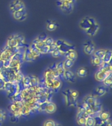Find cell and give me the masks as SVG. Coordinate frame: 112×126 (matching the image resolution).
<instances>
[{
	"label": "cell",
	"instance_id": "obj_53",
	"mask_svg": "<svg viewBox=\"0 0 112 126\" xmlns=\"http://www.w3.org/2000/svg\"><path fill=\"white\" fill-rule=\"evenodd\" d=\"M0 77H1V74H0Z\"/></svg>",
	"mask_w": 112,
	"mask_h": 126
},
{
	"label": "cell",
	"instance_id": "obj_35",
	"mask_svg": "<svg viewBox=\"0 0 112 126\" xmlns=\"http://www.w3.org/2000/svg\"><path fill=\"white\" fill-rule=\"evenodd\" d=\"M85 126H95V120L94 117L88 116L86 118Z\"/></svg>",
	"mask_w": 112,
	"mask_h": 126
},
{
	"label": "cell",
	"instance_id": "obj_30",
	"mask_svg": "<svg viewBox=\"0 0 112 126\" xmlns=\"http://www.w3.org/2000/svg\"><path fill=\"white\" fill-rule=\"evenodd\" d=\"M112 58V49H106V53L104 55V57L102 59V61L104 63H110Z\"/></svg>",
	"mask_w": 112,
	"mask_h": 126
},
{
	"label": "cell",
	"instance_id": "obj_37",
	"mask_svg": "<svg viewBox=\"0 0 112 126\" xmlns=\"http://www.w3.org/2000/svg\"><path fill=\"white\" fill-rule=\"evenodd\" d=\"M69 92H70V94L71 96L73 99L76 100L77 99L79 96V92L75 89H69Z\"/></svg>",
	"mask_w": 112,
	"mask_h": 126
},
{
	"label": "cell",
	"instance_id": "obj_7",
	"mask_svg": "<svg viewBox=\"0 0 112 126\" xmlns=\"http://www.w3.org/2000/svg\"><path fill=\"white\" fill-rule=\"evenodd\" d=\"M45 79H53L55 78H60L56 69V63L52 64L47 68L43 74Z\"/></svg>",
	"mask_w": 112,
	"mask_h": 126
},
{
	"label": "cell",
	"instance_id": "obj_38",
	"mask_svg": "<svg viewBox=\"0 0 112 126\" xmlns=\"http://www.w3.org/2000/svg\"><path fill=\"white\" fill-rule=\"evenodd\" d=\"M7 117V114L4 110L0 109V122L3 123Z\"/></svg>",
	"mask_w": 112,
	"mask_h": 126
},
{
	"label": "cell",
	"instance_id": "obj_36",
	"mask_svg": "<svg viewBox=\"0 0 112 126\" xmlns=\"http://www.w3.org/2000/svg\"><path fill=\"white\" fill-rule=\"evenodd\" d=\"M51 55L53 58H59L62 56H64V54L58 49H56L51 53Z\"/></svg>",
	"mask_w": 112,
	"mask_h": 126
},
{
	"label": "cell",
	"instance_id": "obj_44",
	"mask_svg": "<svg viewBox=\"0 0 112 126\" xmlns=\"http://www.w3.org/2000/svg\"><path fill=\"white\" fill-rule=\"evenodd\" d=\"M56 49H58V47H57L56 45L55 44V43H54L53 44H52L51 45L49 46V53L51 54L53 51H54L55 50H56Z\"/></svg>",
	"mask_w": 112,
	"mask_h": 126
},
{
	"label": "cell",
	"instance_id": "obj_5",
	"mask_svg": "<svg viewBox=\"0 0 112 126\" xmlns=\"http://www.w3.org/2000/svg\"><path fill=\"white\" fill-rule=\"evenodd\" d=\"M23 106V101H13V103L9 106V110L11 115L17 118L22 116V109Z\"/></svg>",
	"mask_w": 112,
	"mask_h": 126
},
{
	"label": "cell",
	"instance_id": "obj_4",
	"mask_svg": "<svg viewBox=\"0 0 112 126\" xmlns=\"http://www.w3.org/2000/svg\"><path fill=\"white\" fill-rule=\"evenodd\" d=\"M8 9L10 13H13L27 9V7L24 0H11L8 5Z\"/></svg>",
	"mask_w": 112,
	"mask_h": 126
},
{
	"label": "cell",
	"instance_id": "obj_11",
	"mask_svg": "<svg viewBox=\"0 0 112 126\" xmlns=\"http://www.w3.org/2000/svg\"><path fill=\"white\" fill-rule=\"evenodd\" d=\"M64 99L65 104H66L67 106H77V100L73 99L70 94L69 89L66 90L62 92Z\"/></svg>",
	"mask_w": 112,
	"mask_h": 126
},
{
	"label": "cell",
	"instance_id": "obj_32",
	"mask_svg": "<svg viewBox=\"0 0 112 126\" xmlns=\"http://www.w3.org/2000/svg\"><path fill=\"white\" fill-rule=\"evenodd\" d=\"M30 79H31V87H37L39 83V79L35 75H29Z\"/></svg>",
	"mask_w": 112,
	"mask_h": 126
},
{
	"label": "cell",
	"instance_id": "obj_1",
	"mask_svg": "<svg viewBox=\"0 0 112 126\" xmlns=\"http://www.w3.org/2000/svg\"><path fill=\"white\" fill-rule=\"evenodd\" d=\"M56 3L60 11L66 15H70L73 11L75 7V5L74 3L69 1H60L57 0Z\"/></svg>",
	"mask_w": 112,
	"mask_h": 126
},
{
	"label": "cell",
	"instance_id": "obj_48",
	"mask_svg": "<svg viewBox=\"0 0 112 126\" xmlns=\"http://www.w3.org/2000/svg\"><path fill=\"white\" fill-rule=\"evenodd\" d=\"M4 68V61L0 59V71Z\"/></svg>",
	"mask_w": 112,
	"mask_h": 126
},
{
	"label": "cell",
	"instance_id": "obj_28",
	"mask_svg": "<svg viewBox=\"0 0 112 126\" xmlns=\"http://www.w3.org/2000/svg\"><path fill=\"white\" fill-rule=\"evenodd\" d=\"M98 116L104 122H108L110 121V113L108 110H102Z\"/></svg>",
	"mask_w": 112,
	"mask_h": 126
},
{
	"label": "cell",
	"instance_id": "obj_15",
	"mask_svg": "<svg viewBox=\"0 0 112 126\" xmlns=\"http://www.w3.org/2000/svg\"><path fill=\"white\" fill-rule=\"evenodd\" d=\"M64 79L67 82L74 83L76 81V75L71 70H66L64 74Z\"/></svg>",
	"mask_w": 112,
	"mask_h": 126
},
{
	"label": "cell",
	"instance_id": "obj_49",
	"mask_svg": "<svg viewBox=\"0 0 112 126\" xmlns=\"http://www.w3.org/2000/svg\"><path fill=\"white\" fill-rule=\"evenodd\" d=\"M108 122H104V124H102V125H100V126H107V124H108Z\"/></svg>",
	"mask_w": 112,
	"mask_h": 126
},
{
	"label": "cell",
	"instance_id": "obj_33",
	"mask_svg": "<svg viewBox=\"0 0 112 126\" xmlns=\"http://www.w3.org/2000/svg\"><path fill=\"white\" fill-rule=\"evenodd\" d=\"M105 53H106V49H98L95 50L93 55H95L96 57H98V58H100V59H103Z\"/></svg>",
	"mask_w": 112,
	"mask_h": 126
},
{
	"label": "cell",
	"instance_id": "obj_29",
	"mask_svg": "<svg viewBox=\"0 0 112 126\" xmlns=\"http://www.w3.org/2000/svg\"><path fill=\"white\" fill-rule=\"evenodd\" d=\"M102 63H103L102 59L96 57L94 55H92L90 56V63L94 66H100L102 64Z\"/></svg>",
	"mask_w": 112,
	"mask_h": 126
},
{
	"label": "cell",
	"instance_id": "obj_45",
	"mask_svg": "<svg viewBox=\"0 0 112 126\" xmlns=\"http://www.w3.org/2000/svg\"><path fill=\"white\" fill-rule=\"evenodd\" d=\"M11 61V59L6 60V61H4V68H9Z\"/></svg>",
	"mask_w": 112,
	"mask_h": 126
},
{
	"label": "cell",
	"instance_id": "obj_10",
	"mask_svg": "<svg viewBox=\"0 0 112 126\" xmlns=\"http://www.w3.org/2000/svg\"><path fill=\"white\" fill-rule=\"evenodd\" d=\"M82 102L86 106L88 107H91V106H94L95 104H98V100L97 96L95 94H88L84 96V98H83Z\"/></svg>",
	"mask_w": 112,
	"mask_h": 126
},
{
	"label": "cell",
	"instance_id": "obj_8",
	"mask_svg": "<svg viewBox=\"0 0 112 126\" xmlns=\"http://www.w3.org/2000/svg\"><path fill=\"white\" fill-rule=\"evenodd\" d=\"M39 110L47 114H54L57 110V106L55 102L52 101H45L40 104Z\"/></svg>",
	"mask_w": 112,
	"mask_h": 126
},
{
	"label": "cell",
	"instance_id": "obj_6",
	"mask_svg": "<svg viewBox=\"0 0 112 126\" xmlns=\"http://www.w3.org/2000/svg\"><path fill=\"white\" fill-rule=\"evenodd\" d=\"M96 49V45H95L94 41L92 39H86L83 44V52L84 53V54H86L88 56H91L92 55H93Z\"/></svg>",
	"mask_w": 112,
	"mask_h": 126
},
{
	"label": "cell",
	"instance_id": "obj_52",
	"mask_svg": "<svg viewBox=\"0 0 112 126\" xmlns=\"http://www.w3.org/2000/svg\"><path fill=\"white\" fill-rule=\"evenodd\" d=\"M1 125H2V123H1V122H0V126H1Z\"/></svg>",
	"mask_w": 112,
	"mask_h": 126
},
{
	"label": "cell",
	"instance_id": "obj_42",
	"mask_svg": "<svg viewBox=\"0 0 112 126\" xmlns=\"http://www.w3.org/2000/svg\"><path fill=\"white\" fill-rule=\"evenodd\" d=\"M94 118L95 120V126H99L104 123V121H102V120L99 117V116H94Z\"/></svg>",
	"mask_w": 112,
	"mask_h": 126
},
{
	"label": "cell",
	"instance_id": "obj_46",
	"mask_svg": "<svg viewBox=\"0 0 112 126\" xmlns=\"http://www.w3.org/2000/svg\"><path fill=\"white\" fill-rule=\"evenodd\" d=\"M5 84V81L3 80V79L1 77H0V91L4 90Z\"/></svg>",
	"mask_w": 112,
	"mask_h": 126
},
{
	"label": "cell",
	"instance_id": "obj_14",
	"mask_svg": "<svg viewBox=\"0 0 112 126\" xmlns=\"http://www.w3.org/2000/svg\"><path fill=\"white\" fill-rule=\"evenodd\" d=\"M100 24L98 22V23L95 24L94 25L90 26L88 29L84 31V32H85V33H86L88 36L92 37H94V36H95V35L98 33V31L100 30Z\"/></svg>",
	"mask_w": 112,
	"mask_h": 126
},
{
	"label": "cell",
	"instance_id": "obj_40",
	"mask_svg": "<svg viewBox=\"0 0 112 126\" xmlns=\"http://www.w3.org/2000/svg\"><path fill=\"white\" fill-rule=\"evenodd\" d=\"M56 122L53 120L51 119H48V120H45L44 123H43V126H55L56 125Z\"/></svg>",
	"mask_w": 112,
	"mask_h": 126
},
{
	"label": "cell",
	"instance_id": "obj_26",
	"mask_svg": "<svg viewBox=\"0 0 112 126\" xmlns=\"http://www.w3.org/2000/svg\"><path fill=\"white\" fill-rule=\"evenodd\" d=\"M28 47H29V50H30V51H31V53H32V55L35 57V58L36 59H38V58H40V57L42 56V55H41V53H40V51H39V49L35 47V45H34L33 43H31V44L28 46Z\"/></svg>",
	"mask_w": 112,
	"mask_h": 126
},
{
	"label": "cell",
	"instance_id": "obj_39",
	"mask_svg": "<svg viewBox=\"0 0 112 126\" xmlns=\"http://www.w3.org/2000/svg\"><path fill=\"white\" fill-rule=\"evenodd\" d=\"M55 42V40L54 39V38L52 37H50V36H48V37H47V39H45V41H44L45 45H47V46H48V47H49L50 45L53 44Z\"/></svg>",
	"mask_w": 112,
	"mask_h": 126
},
{
	"label": "cell",
	"instance_id": "obj_9",
	"mask_svg": "<svg viewBox=\"0 0 112 126\" xmlns=\"http://www.w3.org/2000/svg\"><path fill=\"white\" fill-rule=\"evenodd\" d=\"M11 15L13 18L18 22L25 21L28 17V12L27 11V9L11 13Z\"/></svg>",
	"mask_w": 112,
	"mask_h": 126
},
{
	"label": "cell",
	"instance_id": "obj_16",
	"mask_svg": "<svg viewBox=\"0 0 112 126\" xmlns=\"http://www.w3.org/2000/svg\"><path fill=\"white\" fill-rule=\"evenodd\" d=\"M23 60L24 62H26V63H32L36 60L28 47H26L24 51H23Z\"/></svg>",
	"mask_w": 112,
	"mask_h": 126
},
{
	"label": "cell",
	"instance_id": "obj_13",
	"mask_svg": "<svg viewBox=\"0 0 112 126\" xmlns=\"http://www.w3.org/2000/svg\"><path fill=\"white\" fill-rule=\"evenodd\" d=\"M88 116V115H87V114L85 112L78 110V112L77 113L76 116V121L79 126H85L86 118Z\"/></svg>",
	"mask_w": 112,
	"mask_h": 126
},
{
	"label": "cell",
	"instance_id": "obj_2",
	"mask_svg": "<svg viewBox=\"0 0 112 126\" xmlns=\"http://www.w3.org/2000/svg\"><path fill=\"white\" fill-rule=\"evenodd\" d=\"M98 20L92 16H86L82 18L79 22V27L83 31H85L90 26L98 23Z\"/></svg>",
	"mask_w": 112,
	"mask_h": 126
},
{
	"label": "cell",
	"instance_id": "obj_20",
	"mask_svg": "<svg viewBox=\"0 0 112 126\" xmlns=\"http://www.w3.org/2000/svg\"><path fill=\"white\" fill-rule=\"evenodd\" d=\"M6 45L13 49V50L14 49H17V42H16V40L14 34L10 35L7 37Z\"/></svg>",
	"mask_w": 112,
	"mask_h": 126
},
{
	"label": "cell",
	"instance_id": "obj_50",
	"mask_svg": "<svg viewBox=\"0 0 112 126\" xmlns=\"http://www.w3.org/2000/svg\"><path fill=\"white\" fill-rule=\"evenodd\" d=\"M112 126V122L110 121V122H108V124H107V126Z\"/></svg>",
	"mask_w": 112,
	"mask_h": 126
},
{
	"label": "cell",
	"instance_id": "obj_3",
	"mask_svg": "<svg viewBox=\"0 0 112 126\" xmlns=\"http://www.w3.org/2000/svg\"><path fill=\"white\" fill-rule=\"evenodd\" d=\"M55 43L58 49L64 54V55L66 52L71 49H75V46L74 45L63 39H56L55 40Z\"/></svg>",
	"mask_w": 112,
	"mask_h": 126
},
{
	"label": "cell",
	"instance_id": "obj_21",
	"mask_svg": "<svg viewBox=\"0 0 112 126\" xmlns=\"http://www.w3.org/2000/svg\"><path fill=\"white\" fill-rule=\"evenodd\" d=\"M108 93V87L104 85H99L95 88V95L98 97L104 96Z\"/></svg>",
	"mask_w": 112,
	"mask_h": 126
},
{
	"label": "cell",
	"instance_id": "obj_17",
	"mask_svg": "<svg viewBox=\"0 0 112 126\" xmlns=\"http://www.w3.org/2000/svg\"><path fill=\"white\" fill-rule=\"evenodd\" d=\"M58 23L55 20L49 19L46 21L45 24V28L47 31L54 32L58 27Z\"/></svg>",
	"mask_w": 112,
	"mask_h": 126
},
{
	"label": "cell",
	"instance_id": "obj_34",
	"mask_svg": "<svg viewBox=\"0 0 112 126\" xmlns=\"http://www.w3.org/2000/svg\"><path fill=\"white\" fill-rule=\"evenodd\" d=\"M103 85L106 87H111L112 85V76L110 74L109 76H108L103 81Z\"/></svg>",
	"mask_w": 112,
	"mask_h": 126
},
{
	"label": "cell",
	"instance_id": "obj_41",
	"mask_svg": "<svg viewBox=\"0 0 112 126\" xmlns=\"http://www.w3.org/2000/svg\"><path fill=\"white\" fill-rule=\"evenodd\" d=\"M47 37H48V35H47V33H41V34H39L37 37H35V39H37L38 41H45V40L47 39Z\"/></svg>",
	"mask_w": 112,
	"mask_h": 126
},
{
	"label": "cell",
	"instance_id": "obj_24",
	"mask_svg": "<svg viewBox=\"0 0 112 126\" xmlns=\"http://www.w3.org/2000/svg\"><path fill=\"white\" fill-rule=\"evenodd\" d=\"M56 71L60 79H64V74L66 69L64 66L62 61L58 62V63L56 64Z\"/></svg>",
	"mask_w": 112,
	"mask_h": 126
},
{
	"label": "cell",
	"instance_id": "obj_23",
	"mask_svg": "<svg viewBox=\"0 0 112 126\" xmlns=\"http://www.w3.org/2000/svg\"><path fill=\"white\" fill-rule=\"evenodd\" d=\"M64 56L66 59H70V60H71L74 62H75L78 58V55H77V53L75 49H71L65 53Z\"/></svg>",
	"mask_w": 112,
	"mask_h": 126
},
{
	"label": "cell",
	"instance_id": "obj_31",
	"mask_svg": "<svg viewBox=\"0 0 112 126\" xmlns=\"http://www.w3.org/2000/svg\"><path fill=\"white\" fill-rule=\"evenodd\" d=\"M63 64L66 70H71V68L73 66L75 62L74 61L70 60V59H65L64 61H63Z\"/></svg>",
	"mask_w": 112,
	"mask_h": 126
},
{
	"label": "cell",
	"instance_id": "obj_25",
	"mask_svg": "<svg viewBox=\"0 0 112 126\" xmlns=\"http://www.w3.org/2000/svg\"><path fill=\"white\" fill-rule=\"evenodd\" d=\"M61 86H62V82H61L60 79L55 78L52 81L51 88L50 89L54 91L55 92H57L60 89Z\"/></svg>",
	"mask_w": 112,
	"mask_h": 126
},
{
	"label": "cell",
	"instance_id": "obj_18",
	"mask_svg": "<svg viewBox=\"0 0 112 126\" xmlns=\"http://www.w3.org/2000/svg\"><path fill=\"white\" fill-rule=\"evenodd\" d=\"M110 74H112V73L106 72H104V71L98 70L94 74V78L96 81H98L99 82H102Z\"/></svg>",
	"mask_w": 112,
	"mask_h": 126
},
{
	"label": "cell",
	"instance_id": "obj_19",
	"mask_svg": "<svg viewBox=\"0 0 112 126\" xmlns=\"http://www.w3.org/2000/svg\"><path fill=\"white\" fill-rule=\"evenodd\" d=\"M15 35L16 40L17 42V48H22V47H27L25 37L21 33H16Z\"/></svg>",
	"mask_w": 112,
	"mask_h": 126
},
{
	"label": "cell",
	"instance_id": "obj_12",
	"mask_svg": "<svg viewBox=\"0 0 112 126\" xmlns=\"http://www.w3.org/2000/svg\"><path fill=\"white\" fill-rule=\"evenodd\" d=\"M13 55V49L5 45L3 48L0 50V59L3 61H6L11 58Z\"/></svg>",
	"mask_w": 112,
	"mask_h": 126
},
{
	"label": "cell",
	"instance_id": "obj_47",
	"mask_svg": "<svg viewBox=\"0 0 112 126\" xmlns=\"http://www.w3.org/2000/svg\"><path fill=\"white\" fill-rule=\"evenodd\" d=\"M58 1H69L71 2V3H74L75 5H76L79 0H58Z\"/></svg>",
	"mask_w": 112,
	"mask_h": 126
},
{
	"label": "cell",
	"instance_id": "obj_51",
	"mask_svg": "<svg viewBox=\"0 0 112 126\" xmlns=\"http://www.w3.org/2000/svg\"><path fill=\"white\" fill-rule=\"evenodd\" d=\"M55 126H62V125H60V124H56V125H55Z\"/></svg>",
	"mask_w": 112,
	"mask_h": 126
},
{
	"label": "cell",
	"instance_id": "obj_43",
	"mask_svg": "<svg viewBox=\"0 0 112 126\" xmlns=\"http://www.w3.org/2000/svg\"><path fill=\"white\" fill-rule=\"evenodd\" d=\"M49 47L45 45L41 49L39 50L40 53H41V55H45V54H48L49 53Z\"/></svg>",
	"mask_w": 112,
	"mask_h": 126
},
{
	"label": "cell",
	"instance_id": "obj_27",
	"mask_svg": "<svg viewBox=\"0 0 112 126\" xmlns=\"http://www.w3.org/2000/svg\"><path fill=\"white\" fill-rule=\"evenodd\" d=\"M98 70L104 71V72H106L112 73V64L110 63H104V62H103L102 64L99 66Z\"/></svg>",
	"mask_w": 112,
	"mask_h": 126
},
{
	"label": "cell",
	"instance_id": "obj_22",
	"mask_svg": "<svg viewBox=\"0 0 112 126\" xmlns=\"http://www.w3.org/2000/svg\"><path fill=\"white\" fill-rule=\"evenodd\" d=\"M88 73H89V70L86 67L81 66L77 68L75 75H76V76L79 77L80 78H84L87 77Z\"/></svg>",
	"mask_w": 112,
	"mask_h": 126
}]
</instances>
